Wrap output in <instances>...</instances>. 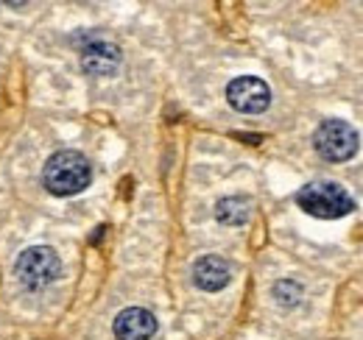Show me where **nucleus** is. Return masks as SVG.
I'll return each mask as SVG.
<instances>
[{
    "mask_svg": "<svg viewBox=\"0 0 363 340\" xmlns=\"http://www.w3.org/2000/svg\"><path fill=\"white\" fill-rule=\"evenodd\" d=\"M92 165L90 159L79 151H56L43 168V184L50 196L70 198L90 187Z\"/></svg>",
    "mask_w": 363,
    "mask_h": 340,
    "instance_id": "nucleus-1",
    "label": "nucleus"
},
{
    "mask_svg": "<svg viewBox=\"0 0 363 340\" xmlns=\"http://www.w3.org/2000/svg\"><path fill=\"white\" fill-rule=\"evenodd\" d=\"M299 210L321 220H338L355 210V198L338 181H311L296 193Z\"/></svg>",
    "mask_w": 363,
    "mask_h": 340,
    "instance_id": "nucleus-2",
    "label": "nucleus"
},
{
    "mask_svg": "<svg viewBox=\"0 0 363 340\" xmlns=\"http://www.w3.org/2000/svg\"><path fill=\"white\" fill-rule=\"evenodd\" d=\"M313 148L327 162H350L361 148V137L355 126H350L347 120L330 118L318 123V128L313 131Z\"/></svg>",
    "mask_w": 363,
    "mask_h": 340,
    "instance_id": "nucleus-3",
    "label": "nucleus"
},
{
    "mask_svg": "<svg viewBox=\"0 0 363 340\" xmlns=\"http://www.w3.org/2000/svg\"><path fill=\"white\" fill-rule=\"evenodd\" d=\"M14 273L26 290H43L62 273V259L50 246H31L14 262Z\"/></svg>",
    "mask_w": 363,
    "mask_h": 340,
    "instance_id": "nucleus-4",
    "label": "nucleus"
},
{
    "mask_svg": "<svg viewBox=\"0 0 363 340\" xmlns=\"http://www.w3.org/2000/svg\"><path fill=\"white\" fill-rule=\"evenodd\" d=\"M227 101L240 115H260L272 106V89L257 76H238L227 84Z\"/></svg>",
    "mask_w": 363,
    "mask_h": 340,
    "instance_id": "nucleus-5",
    "label": "nucleus"
},
{
    "mask_svg": "<svg viewBox=\"0 0 363 340\" xmlns=\"http://www.w3.org/2000/svg\"><path fill=\"white\" fill-rule=\"evenodd\" d=\"M112 332L118 340H151L157 335V318L143 307H126L115 315Z\"/></svg>",
    "mask_w": 363,
    "mask_h": 340,
    "instance_id": "nucleus-6",
    "label": "nucleus"
},
{
    "mask_svg": "<svg viewBox=\"0 0 363 340\" xmlns=\"http://www.w3.org/2000/svg\"><path fill=\"white\" fill-rule=\"evenodd\" d=\"M193 282L204 293H218L232 282V268L224 256L204 254L193 262Z\"/></svg>",
    "mask_w": 363,
    "mask_h": 340,
    "instance_id": "nucleus-7",
    "label": "nucleus"
},
{
    "mask_svg": "<svg viewBox=\"0 0 363 340\" xmlns=\"http://www.w3.org/2000/svg\"><path fill=\"white\" fill-rule=\"evenodd\" d=\"M82 67L90 76H112L121 67V47L104 42L98 37H90L82 45Z\"/></svg>",
    "mask_w": 363,
    "mask_h": 340,
    "instance_id": "nucleus-8",
    "label": "nucleus"
},
{
    "mask_svg": "<svg viewBox=\"0 0 363 340\" xmlns=\"http://www.w3.org/2000/svg\"><path fill=\"white\" fill-rule=\"evenodd\" d=\"M216 217L224 226H243L252 217V198L246 196H227L216 204Z\"/></svg>",
    "mask_w": 363,
    "mask_h": 340,
    "instance_id": "nucleus-9",
    "label": "nucleus"
},
{
    "mask_svg": "<svg viewBox=\"0 0 363 340\" xmlns=\"http://www.w3.org/2000/svg\"><path fill=\"white\" fill-rule=\"evenodd\" d=\"M274 298H277L279 307H294L302 298V288L294 279H282V282L274 285Z\"/></svg>",
    "mask_w": 363,
    "mask_h": 340,
    "instance_id": "nucleus-10",
    "label": "nucleus"
}]
</instances>
